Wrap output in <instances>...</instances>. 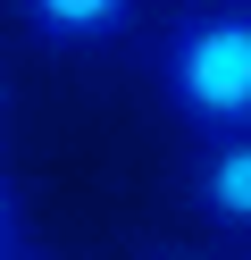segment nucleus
<instances>
[{
    "label": "nucleus",
    "instance_id": "f257e3e1",
    "mask_svg": "<svg viewBox=\"0 0 251 260\" xmlns=\"http://www.w3.org/2000/svg\"><path fill=\"white\" fill-rule=\"evenodd\" d=\"M159 109L184 135H251V0H184L151 42Z\"/></svg>",
    "mask_w": 251,
    "mask_h": 260
},
{
    "label": "nucleus",
    "instance_id": "7ed1b4c3",
    "mask_svg": "<svg viewBox=\"0 0 251 260\" xmlns=\"http://www.w3.org/2000/svg\"><path fill=\"white\" fill-rule=\"evenodd\" d=\"M184 202L226 235H251V135H201L184 168Z\"/></svg>",
    "mask_w": 251,
    "mask_h": 260
},
{
    "label": "nucleus",
    "instance_id": "423d86ee",
    "mask_svg": "<svg viewBox=\"0 0 251 260\" xmlns=\"http://www.w3.org/2000/svg\"><path fill=\"white\" fill-rule=\"evenodd\" d=\"M0 118H9V84H0Z\"/></svg>",
    "mask_w": 251,
    "mask_h": 260
},
{
    "label": "nucleus",
    "instance_id": "0eeeda50",
    "mask_svg": "<svg viewBox=\"0 0 251 260\" xmlns=\"http://www.w3.org/2000/svg\"><path fill=\"white\" fill-rule=\"evenodd\" d=\"M9 260H33V252H9Z\"/></svg>",
    "mask_w": 251,
    "mask_h": 260
},
{
    "label": "nucleus",
    "instance_id": "20e7f679",
    "mask_svg": "<svg viewBox=\"0 0 251 260\" xmlns=\"http://www.w3.org/2000/svg\"><path fill=\"white\" fill-rule=\"evenodd\" d=\"M17 226H25V210H17V185L0 176V260L17 252Z\"/></svg>",
    "mask_w": 251,
    "mask_h": 260
},
{
    "label": "nucleus",
    "instance_id": "39448f33",
    "mask_svg": "<svg viewBox=\"0 0 251 260\" xmlns=\"http://www.w3.org/2000/svg\"><path fill=\"white\" fill-rule=\"evenodd\" d=\"M142 260H184V252H142Z\"/></svg>",
    "mask_w": 251,
    "mask_h": 260
},
{
    "label": "nucleus",
    "instance_id": "f03ea898",
    "mask_svg": "<svg viewBox=\"0 0 251 260\" xmlns=\"http://www.w3.org/2000/svg\"><path fill=\"white\" fill-rule=\"evenodd\" d=\"M17 25H25L42 51L76 59V51H109V42H126L134 25H142L151 0H9Z\"/></svg>",
    "mask_w": 251,
    "mask_h": 260
}]
</instances>
